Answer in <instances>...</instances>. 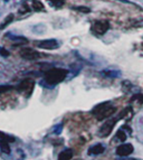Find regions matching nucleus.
I'll use <instances>...</instances> for the list:
<instances>
[{
  "mask_svg": "<svg viewBox=\"0 0 143 160\" xmlns=\"http://www.w3.org/2000/svg\"><path fill=\"white\" fill-rule=\"evenodd\" d=\"M68 71L65 68H59V67H55L45 73V81L49 85H56L58 83L63 82L66 78Z\"/></svg>",
  "mask_w": 143,
  "mask_h": 160,
  "instance_id": "f257e3e1",
  "label": "nucleus"
},
{
  "mask_svg": "<svg viewBox=\"0 0 143 160\" xmlns=\"http://www.w3.org/2000/svg\"><path fill=\"white\" fill-rule=\"evenodd\" d=\"M116 111V108L111 105L110 102H103V103L96 105L94 109H93L92 113L96 117V119L100 121H102L103 119L106 118H110L115 113Z\"/></svg>",
  "mask_w": 143,
  "mask_h": 160,
  "instance_id": "f03ea898",
  "label": "nucleus"
},
{
  "mask_svg": "<svg viewBox=\"0 0 143 160\" xmlns=\"http://www.w3.org/2000/svg\"><path fill=\"white\" fill-rule=\"evenodd\" d=\"M117 120L119 119H115V118H112V119H109L107 121L103 123V126L100 128L98 130V136L101 137V138H106V137H109L111 134L112 130L114 129V126L116 124Z\"/></svg>",
  "mask_w": 143,
  "mask_h": 160,
  "instance_id": "7ed1b4c3",
  "label": "nucleus"
},
{
  "mask_svg": "<svg viewBox=\"0 0 143 160\" xmlns=\"http://www.w3.org/2000/svg\"><path fill=\"white\" fill-rule=\"evenodd\" d=\"M34 86H35V82L32 80H24L17 86V90L21 94H24L25 96H29L32 93Z\"/></svg>",
  "mask_w": 143,
  "mask_h": 160,
  "instance_id": "20e7f679",
  "label": "nucleus"
},
{
  "mask_svg": "<svg viewBox=\"0 0 143 160\" xmlns=\"http://www.w3.org/2000/svg\"><path fill=\"white\" fill-rule=\"evenodd\" d=\"M109 28L110 25L106 20H98V22H95L93 24L92 32L95 35H97V36H102L109 30Z\"/></svg>",
  "mask_w": 143,
  "mask_h": 160,
  "instance_id": "39448f33",
  "label": "nucleus"
},
{
  "mask_svg": "<svg viewBox=\"0 0 143 160\" xmlns=\"http://www.w3.org/2000/svg\"><path fill=\"white\" fill-rule=\"evenodd\" d=\"M35 45L42 49H56L59 47L58 42L56 39H45V40H37L35 42Z\"/></svg>",
  "mask_w": 143,
  "mask_h": 160,
  "instance_id": "423d86ee",
  "label": "nucleus"
},
{
  "mask_svg": "<svg viewBox=\"0 0 143 160\" xmlns=\"http://www.w3.org/2000/svg\"><path fill=\"white\" fill-rule=\"evenodd\" d=\"M20 56L25 59H28V61H36V59L40 58L42 55H40V53L34 51L32 48H22L20 51Z\"/></svg>",
  "mask_w": 143,
  "mask_h": 160,
  "instance_id": "0eeeda50",
  "label": "nucleus"
},
{
  "mask_svg": "<svg viewBox=\"0 0 143 160\" xmlns=\"http://www.w3.org/2000/svg\"><path fill=\"white\" fill-rule=\"evenodd\" d=\"M134 151V147L131 143H122L116 148V155L120 157H127Z\"/></svg>",
  "mask_w": 143,
  "mask_h": 160,
  "instance_id": "6e6552de",
  "label": "nucleus"
},
{
  "mask_svg": "<svg viewBox=\"0 0 143 160\" xmlns=\"http://www.w3.org/2000/svg\"><path fill=\"white\" fill-rule=\"evenodd\" d=\"M104 150H105V148H104L103 144L97 143L88 149V153H90V155H101V153L104 152Z\"/></svg>",
  "mask_w": 143,
  "mask_h": 160,
  "instance_id": "1a4fd4ad",
  "label": "nucleus"
},
{
  "mask_svg": "<svg viewBox=\"0 0 143 160\" xmlns=\"http://www.w3.org/2000/svg\"><path fill=\"white\" fill-rule=\"evenodd\" d=\"M73 158V151L71 149H67L65 151L61 152L58 156V160H71Z\"/></svg>",
  "mask_w": 143,
  "mask_h": 160,
  "instance_id": "9d476101",
  "label": "nucleus"
},
{
  "mask_svg": "<svg viewBox=\"0 0 143 160\" xmlns=\"http://www.w3.org/2000/svg\"><path fill=\"white\" fill-rule=\"evenodd\" d=\"M133 114V111L132 109H131L130 107H127L125 110H123L122 113L120 114L119 119H131V117H132Z\"/></svg>",
  "mask_w": 143,
  "mask_h": 160,
  "instance_id": "9b49d317",
  "label": "nucleus"
},
{
  "mask_svg": "<svg viewBox=\"0 0 143 160\" xmlns=\"http://www.w3.org/2000/svg\"><path fill=\"white\" fill-rule=\"evenodd\" d=\"M32 9L36 11H42L44 10V5L39 0H32Z\"/></svg>",
  "mask_w": 143,
  "mask_h": 160,
  "instance_id": "f8f14e48",
  "label": "nucleus"
},
{
  "mask_svg": "<svg viewBox=\"0 0 143 160\" xmlns=\"http://www.w3.org/2000/svg\"><path fill=\"white\" fill-rule=\"evenodd\" d=\"M0 148H1V150H2L5 153H10V147H9V143L8 142L3 141V140H1V139H0Z\"/></svg>",
  "mask_w": 143,
  "mask_h": 160,
  "instance_id": "ddd939ff",
  "label": "nucleus"
},
{
  "mask_svg": "<svg viewBox=\"0 0 143 160\" xmlns=\"http://www.w3.org/2000/svg\"><path fill=\"white\" fill-rule=\"evenodd\" d=\"M12 20H13V15H9V16H7V17H6L5 22L0 25V29H3V28H6V27L8 26V25L10 24Z\"/></svg>",
  "mask_w": 143,
  "mask_h": 160,
  "instance_id": "4468645a",
  "label": "nucleus"
},
{
  "mask_svg": "<svg viewBox=\"0 0 143 160\" xmlns=\"http://www.w3.org/2000/svg\"><path fill=\"white\" fill-rule=\"evenodd\" d=\"M0 139L1 140H3V141L6 142H13L15 141V138L13 137H10V136H7V134H5L3 132H0Z\"/></svg>",
  "mask_w": 143,
  "mask_h": 160,
  "instance_id": "2eb2a0df",
  "label": "nucleus"
},
{
  "mask_svg": "<svg viewBox=\"0 0 143 160\" xmlns=\"http://www.w3.org/2000/svg\"><path fill=\"white\" fill-rule=\"evenodd\" d=\"M104 74L109 78H117L120 76V72H116V71H104Z\"/></svg>",
  "mask_w": 143,
  "mask_h": 160,
  "instance_id": "dca6fc26",
  "label": "nucleus"
},
{
  "mask_svg": "<svg viewBox=\"0 0 143 160\" xmlns=\"http://www.w3.org/2000/svg\"><path fill=\"white\" fill-rule=\"evenodd\" d=\"M133 101H138L139 103H143V94H136L132 98Z\"/></svg>",
  "mask_w": 143,
  "mask_h": 160,
  "instance_id": "f3484780",
  "label": "nucleus"
},
{
  "mask_svg": "<svg viewBox=\"0 0 143 160\" xmlns=\"http://www.w3.org/2000/svg\"><path fill=\"white\" fill-rule=\"evenodd\" d=\"M49 1H51L54 6H56V7H59V6H62L65 2V0H49Z\"/></svg>",
  "mask_w": 143,
  "mask_h": 160,
  "instance_id": "a211bd4d",
  "label": "nucleus"
},
{
  "mask_svg": "<svg viewBox=\"0 0 143 160\" xmlns=\"http://www.w3.org/2000/svg\"><path fill=\"white\" fill-rule=\"evenodd\" d=\"M11 88H12V86H10V85H2V86H0V93H3V92L10 91Z\"/></svg>",
  "mask_w": 143,
  "mask_h": 160,
  "instance_id": "6ab92c4d",
  "label": "nucleus"
},
{
  "mask_svg": "<svg viewBox=\"0 0 143 160\" xmlns=\"http://www.w3.org/2000/svg\"><path fill=\"white\" fill-rule=\"evenodd\" d=\"M75 9L78 11H82V12H86V13L91 11V9L87 8V7H75Z\"/></svg>",
  "mask_w": 143,
  "mask_h": 160,
  "instance_id": "aec40b11",
  "label": "nucleus"
},
{
  "mask_svg": "<svg viewBox=\"0 0 143 160\" xmlns=\"http://www.w3.org/2000/svg\"><path fill=\"white\" fill-rule=\"evenodd\" d=\"M0 53H1V55H3V56H8L9 55V52H7L6 49H3V48H0Z\"/></svg>",
  "mask_w": 143,
  "mask_h": 160,
  "instance_id": "412c9836",
  "label": "nucleus"
},
{
  "mask_svg": "<svg viewBox=\"0 0 143 160\" xmlns=\"http://www.w3.org/2000/svg\"><path fill=\"white\" fill-rule=\"evenodd\" d=\"M121 160H138V159H133V158H127L126 159V158L124 157V159H121Z\"/></svg>",
  "mask_w": 143,
  "mask_h": 160,
  "instance_id": "4be33fe9",
  "label": "nucleus"
},
{
  "mask_svg": "<svg viewBox=\"0 0 143 160\" xmlns=\"http://www.w3.org/2000/svg\"><path fill=\"white\" fill-rule=\"evenodd\" d=\"M122 1H125V0H122Z\"/></svg>",
  "mask_w": 143,
  "mask_h": 160,
  "instance_id": "5701e85b",
  "label": "nucleus"
}]
</instances>
